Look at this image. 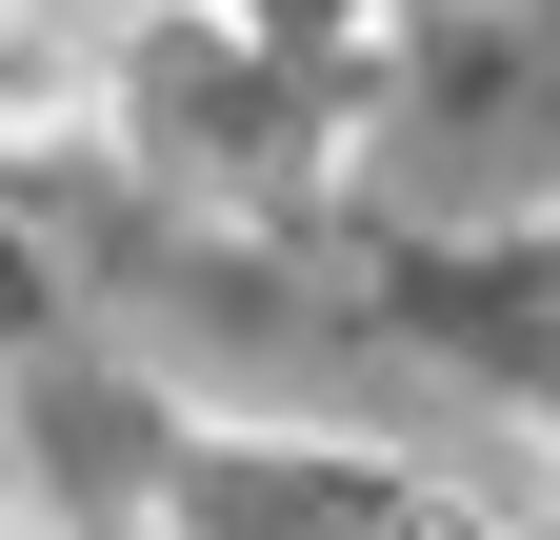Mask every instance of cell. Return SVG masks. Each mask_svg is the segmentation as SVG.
Masks as SVG:
<instances>
[{
    "mask_svg": "<svg viewBox=\"0 0 560 540\" xmlns=\"http://www.w3.org/2000/svg\"><path fill=\"white\" fill-rule=\"evenodd\" d=\"M120 101V0H0V161L81 141Z\"/></svg>",
    "mask_w": 560,
    "mask_h": 540,
    "instance_id": "obj_1",
    "label": "cell"
},
{
    "mask_svg": "<svg viewBox=\"0 0 560 540\" xmlns=\"http://www.w3.org/2000/svg\"><path fill=\"white\" fill-rule=\"evenodd\" d=\"M0 540H21V520H0Z\"/></svg>",
    "mask_w": 560,
    "mask_h": 540,
    "instance_id": "obj_2",
    "label": "cell"
}]
</instances>
